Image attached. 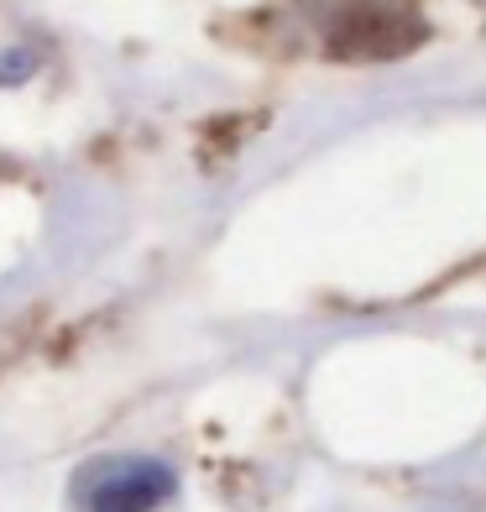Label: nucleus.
<instances>
[{"label": "nucleus", "mask_w": 486, "mask_h": 512, "mask_svg": "<svg viewBox=\"0 0 486 512\" xmlns=\"http://www.w3.org/2000/svg\"><path fill=\"white\" fill-rule=\"evenodd\" d=\"M408 21H419V16H392V11L372 6V11H361L351 21H340L330 48L340 58H392V53H403L424 37V27H408Z\"/></svg>", "instance_id": "nucleus-2"}, {"label": "nucleus", "mask_w": 486, "mask_h": 512, "mask_svg": "<svg viewBox=\"0 0 486 512\" xmlns=\"http://www.w3.org/2000/svg\"><path fill=\"white\" fill-rule=\"evenodd\" d=\"M173 492L157 460H105L89 481V512H147Z\"/></svg>", "instance_id": "nucleus-1"}, {"label": "nucleus", "mask_w": 486, "mask_h": 512, "mask_svg": "<svg viewBox=\"0 0 486 512\" xmlns=\"http://www.w3.org/2000/svg\"><path fill=\"white\" fill-rule=\"evenodd\" d=\"M32 74V53H0V84L27 79Z\"/></svg>", "instance_id": "nucleus-3"}]
</instances>
